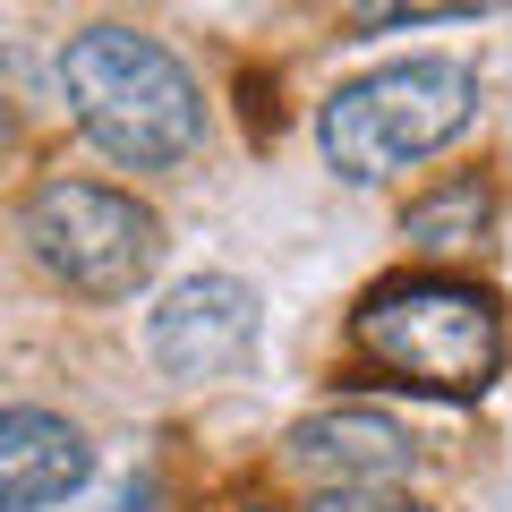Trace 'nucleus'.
<instances>
[{"mask_svg": "<svg viewBox=\"0 0 512 512\" xmlns=\"http://www.w3.org/2000/svg\"><path fill=\"white\" fill-rule=\"evenodd\" d=\"M60 86L77 103V128H86L103 154L154 171L180 163L205 128L197 77L163 52L154 35H128V26H86V35L60 52Z\"/></svg>", "mask_w": 512, "mask_h": 512, "instance_id": "f257e3e1", "label": "nucleus"}, {"mask_svg": "<svg viewBox=\"0 0 512 512\" xmlns=\"http://www.w3.org/2000/svg\"><path fill=\"white\" fill-rule=\"evenodd\" d=\"M350 342L402 384H427V393H487L495 367H504V316H495L487 291L444 274H410V282H376L350 316Z\"/></svg>", "mask_w": 512, "mask_h": 512, "instance_id": "f03ea898", "label": "nucleus"}, {"mask_svg": "<svg viewBox=\"0 0 512 512\" xmlns=\"http://www.w3.org/2000/svg\"><path fill=\"white\" fill-rule=\"evenodd\" d=\"M470 111H478V77L461 60H402V69H376L333 94L316 137H325V163L367 188V180L427 163L436 146H453L470 128Z\"/></svg>", "mask_w": 512, "mask_h": 512, "instance_id": "7ed1b4c3", "label": "nucleus"}, {"mask_svg": "<svg viewBox=\"0 0 512 512\" xmlns=\"http://www.w3.org/2000/svg\"><path fill=\"white\" fill-rule=\"evenodd\" d=\"M26 248L43 256V274L69 282L86 299H128L137 282L154 274L163 256V231L137 197L120 188H94V180H43L26 197Z\"/></svg>", "mask_w": 512, "mask_h": 512, "instance_id": "20e7f679", "label": "nucleus"}, {"mask_svg": "<svg viewBox=\"0 0 512 512\" xmlns=\"http://www.w3.org/2000/svg\"><path fill=\"white\" fill-rule=\"evenodd\" d=\"M256 325H265V308H256L248 282H231V274H197V282H180V291L154 308L146 342H154V367H163V376L205 384V376H231V367H248Z\"/></svg>", "mask_w": 512, "mask_h": 512, "instance_id": "39448f33", "label": "nucleus"}, {"mask_svg": "<svg viewBox=\"0 0 512 512\" xmlns=\"http://www.w3.org/2000/svg\"><path fill=\"white\" fill-rule=\"evenodd\" d=\"M94 453L52 410H0V512H43L86 487Z\"/></svg>", "mask_w": 512, "mask_h": 512, "instance_id": "423d86ee", "label": "nucleus"}, {"mask_svg": "<svg viewBox=\"0 0 512 512\" xmlns=\"http://www.w3.org/2000/svg\"><path fill=\"white\" fill-rule=\"evenodd\" d=\"M291 461L325 487H393L410 470V436L384 410H316L291 427Z\"/></svg>", "mask_w": 512, "mask_h": 512, "instance_id": "0eeeda50", "label": "nucleus"}, {"mask_svg": "<svg viewBox=\"0 0 512 512\" xmlns=\"http://www.w3.org/2000/svg\"><path fill=\"white\" fill-rule=\"evenodd\" d=\"M487 214H495L487 180H453V188H436V197H419V205L402 214V239H410L419 256H461V248H478Z\"/></svg>", "mask_w": 512, "mask_h": 512, "instance_id": "6e6552de", "label": "nucleus"}, {"mask_svg": "<svg viewBox=\"0 0 512 512\" xmlns=\"http://www.w3.org/2000/svg\"><path fill=\"white\" fill-rule=\"evenodd\" d=\"M308 512H427V504H410V495H393V487H325Z\"/></svg>", "mask_w": 512, "mask_h": 512, "instance_id": "1a4fd4ad", "label": "nucleus"}, {"mask_svg": "<svg viewBox=\"0 0 512 512\" xmlns=\"http://www.w3.org/2000/svg\"><path fill=\"white\" fill-rule=\"evenodd\" d=\"M111 512H154V487H128V495H120Z\"/></svg>", "mask_w": 512, "mask_h": 512, "instance_id": "9d476101", "label": "nucleus"}, {"mask_svg": "<svg viewBox=\"0 0 512 512\" xmlns=\"http://www.w3.org/2000/svg\"><path fill=\"white\" fill-rule=\"evenodd\" d=\"M0 146H9V111H0Z\"/></svg>", "mask_w": 512, "mask_h": 512, "instance_id": "9b49d317", "label": "nucleus"}, {"mask_svg": "<svg viewBox=\"0 0 512 512\" xmlns=\"http://www.w3.org/2000/svg\"><path fill=\"white\" fill-rule=\"evenodd\" d=\"M239 512H265V504H239Z\"/></svg>", "mask_w": 512, "mask_h": 512, "instance_id": "f8f14e48", "label": "nucleus"}]
</instances>
